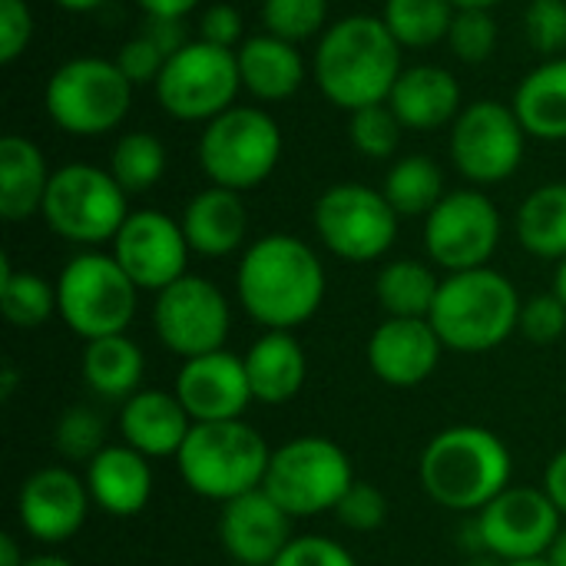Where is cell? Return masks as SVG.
<instances>
[{"label":"cell","instance_id":"74e56055","mask_svg":"<svg viewBox=\"0 0 566 566\" xmlns=\"http://www.w3.org/2000/svg\"><path fill=\"white\" fill-rule=\"evenodd\" d=\"M401 119L395 116V109L388 103H375L365 109L352 113L348 133H352V146L368 156V159H388L395 156L398 143H401Z\"/></svg>","mask_w":566,"mask_h":566},{"label":"cell","instance_id":"5b68a950","mask_svg":"<svg viewBox=\"0 0 566 566\" xmlns=\"http://www.w3.org/2000/svg\"><path fill=\"white\" fill-rule=\"evenodd\" d=\"M269 461H272V448L242 418L192 424L186 444L176 454V468L186 488L219 504L259 491L265 484Z\"/></svg>","mask_w":566,"mask_h":566},{"label":"cell","instance_id":"681fc988","mask_svg":"<svg viewBox=\"0 0 566 566\" xmlns=\"http://www.w3.org/2000/svg\"><path fill=\"white\" fill-rule=\"evenodd\" d=\"M544 491H547V497L557 504V511L566 517V451H560L557 458H551V464L544 471Z\"/></svg>","mask_w":566,"mask_h":566},{"label":"cell","instance_id":"484cf974","mask_svg":"<svg viewBox=\"0 0 566 566\" xmlns=\"http://www.w3.org/2000/svg\"><path fill=\"white\" fill-rule=\"evenodd\" d=\"M245 375L252 385V398L262 405H289L308 375L305 348L292 332H265L252 342V348L242 355Z\"/></svg>","mask_w":566,"mask_h":566},{"label":"cell","instance_id":"8992f818","mask_svg":"<svg viewBox=\"0 0 566 566\" xmlns=\"http://www.w3.org/2000/svg\"><path fill=\"white\" fill-rule=\"evenodd\" d=\"M136 282L113 255L80 252L56 279V312L86 342L126 335L136 315Z\"/></svg>","mask_w":566,"mask_h":566},{"label":"cell","instance_id":"816d5d0a","mask_svg":"<svg viewBox=\"0 0 566 566\" xmlns=\"http://www.w3.org/2000/svg\"><path fill=\"white\" fill-rule=\"evenodd\" d=\"M27 564V557L20 554V544L10 537V534H3L0 537V566H23Z\"/></svg>","mask_w":566,"mask_h":566},{"label":"cell","instance_id":"7a4b0ae2","mask_svg":"<svg viewBox=\"0 0 566 566\" xmlns=\"http://www.w3.org/2000/svg\"><path fill=\"white\" fill-rule=\"evenodd\" d=\"M401 43L381 17L352 13L332 23L315 50V80L338 109H365L388 103L401 76Z\"/></svg>","mask_w":566,"mask_h":566},{"label":"cell","instance_id":"cb8c5ba5","mask_svg":"<svg viewBox=\"0 0 566 566\" xmlns=\"http://www.w3.org/2000/svg\"><path fill=\"white\" fill-rule=\"evenodd\" d=\"M388 106L395 109L405 129L431 133L461 116V86L444 66H411L398 76Z\"/></svg>","mask_w":566,"mask_h":566},{"label":"cell","instance_id":"ac0fdd59","mask_svg":"<svg viewBox=\"0 0 566 566\" xmlns=\"http://www.w3.org/2000/svg\"><path fill=\"white\" fill-rule=\"evenodd\" d=\"M90 488L70 468H40L20 484V527L40 544H66L80 534L90 511Z\"/></svg>","mask_w":566,"mask_h":566},{"label":"cell","instance_id":"bcb514c9","mask_svg":"<svg viewBox=\"0 0 566 566\" xmlns=\"http://www.w3.org/2000/svg\"><path fill=\"white\" fill-rule=\"evenodd\" d=\"M33 36V13L27 0H0V63H13Z\"/></svg>","mask_w":566,"mask_h":566},{"label":"cell","instance_id":"44dd1931","mask_svg":"<svg viewBox=\"0 0 566 566\" xmlns=\"http://www.w3.org/2000/svg\"><path fill=\"white\" fill-rule=\"evenodd\" d=\"M444 342L431 318H385L368 338V365L391 388H418L441 361Z\"/></svg>","mask_w":566,"mask_h":566},{"label":"cell","instance_id":"277c9868","mask_svg":"<svg viewBox=\"0 0 566 566\" xmlns=\"http://www.w3.org/2000/svg\"><path fill=\"white\" fill-rule=\"evenodd\" d=\"M521 295L514 282L494 269L451 272L434 298L431 325L444 348L478 355L504 345L521 322Z\"/></svg>","mask_w":566,"mask_h":566},{"label":"cell","instance_id":"c3c4849f","mask_svg":"<svg viewBox=\"0 0 566 566\" xmlns=\"http://www.w3.org/2000/svg\"><path fill=\"white\" fill-rule=\"evenodd\" d=\"M139 33L149 36V40L166 53V60L176 56V53L189 43L186 27H182V20H176V17H146V23H143Z\"/></svg>","mask_w":566,"mask_h":566},{"label":"cell","instance_id":"6da1fadb","mask_svg":"<svg viewBox=\"0 0 566 566\" xmlns=\"http://www.w3.org/2000/svg\"><path fill=\"white\" fill-rule=\"evenodd\" d=\"M235 292L252 322L269 332H292L322 308L325 269L308 242L272 232L245 249Z\"/></svg>","mask_w":566,"mask_h":566},{"label":"cell","instance_id":"680465c9","mask_svg":"<svg viewBox=\"0 0 566 566\" xmlns=\"http://www.w3.org/2000/svg\"><path fill=\"white\" fill-rule=\"evenodd\" d=\"M13 388H17V371L7 365V368H3V391H0V395H3V398H10V395H13Z\"/></svg>","mask_w":566,"mask_h":566},{"label":"cell","instance_id":"ee69618b","mask_svg":"<svg viewBox=\"0 0 566 566\" xmlns=\"http://www.w3.org/2000/svg\"><path fill=\"white\" fill-rule=\"evenodd\" d=\"M116 66L123 70V76L133 83V86H143V83H156L163 66H166V53L143 33H136L133 40H126L116 53Z\"/></svg>","mask_w":566,"mask_h":566},{"label":"cell","instance_id":"9f6ffc18","mask_svg":"<svg viewBox=\"0 0 566 566\" xmlns=\"http://www.w3.org/2000/svg\"><path fill=\"white\" fill-rule=\"evenodd\" d=\"M458 10H491V7H497V3H504V0H451Z\"/></svg>","mask_w":566,"mask_h":566},{"label":"cell","instance_id":"d4e9b609","mask_svg":"<svg viewBox=\"0 0 566 566\" xmlns=\"http://www.w3.org/2000/svg\"><path fill=\"white\" fill-rule=\"evenodd\" d=\"M179 222H182L189 249L206 259L232 255L245 242V229H249L242 192H232L222 186H209L196 192Z\"/></svg>","mask_w":566,"mask_h":566},{"label":"cell","instance_id":"4316f807","mask_svg":"<svg viewBox=\"0 0 566 566\" xmlns=\"http://www.w3.org/2000/svg\"><path fill=\"white\" fill-rule=\"evenodd\" d=\"M239 56V73H242V86L265 103H279L298 93V86L305 83V63L302 53L295 50V43L272 36V33H259L242 40V46L235 50Z\"/></svg>","mask_w":566,"mask_h":566},{"label":"cell","instance_id":"f6af8a7d","mask_svg":"<svg viewBox=\"0 0 566 566\" xmlns=\"http://www.w3.org/2000/svg\"><path fill=\"white\" fill-rule=\"evenodd\" d=\"M272 566H358L355 557L332 537H295Z\"/></svg>","mask_w":566,"mask_h":566},{"label":"cell","instance_id":"d6986e66","mask_svg":"<svg viewBox=\"0 0 566 566\" xmlns=\"http://www.w3.org/2000/svg\"><path fill=\"white\" fill-rule=\"evenodd\" d=\"M172 395L182 401L192 424L239 421L255 401L245 375V361L226 348L182 361Z\"/></svg>","mask_w":566,"mask_h":566},{"label":"cell","instance_id":"4fadbf2b","mask_svg":"<svg viewBox=\"0 0 566 566\" xmlns=\"http://www.w3.org/2000/svg\"><path fill=\"white\" fill-rule=\"evenodd\" d=\"M527 129L514 106L497 99H478L451 126V159L458 172L478 186L504 182L524 159Z\"/></svg>","mask_w":566,"mask_h":566},{"label":"cell","instance_id":"db71d44e","mask_svg":"<svg viewBox=\"0 0 566 566\" xmlns=\"http://www.w3.org/2000/svg\"><path fill=\"white\" fill-rule=\"evenodd\" d=\"M53 3H60L63 10H73V13H90V10L103 7L106 0H53Z\"/></svg>","mask_w":566,"mask_h":566},{"label":"cell","instance_id":"603a6c76","mask_svg":"<svg viewBox=\"0 0 566 566\" xmlns=\"http://www.w3.org/2000/svg\"><path fill=\"white\" fill-rule=\"evenodd\" d=\"M86 488L96 507L113 517H136L153 497V468L149 458L129 444H106L86 464Z\"/></svg>","mask_w":566,"mask_h":566},{"label":"cell","instance_id":"d590c367","mask_svg":"<svg viewBox=\"0 0 566 566\" xmlns=\"http://www.w3.org/2000/svg\"><path fill=\"white\" fill-rule=\"evenodd\" d=\"M109 172H113V179L126 189V196L146 192V189H153V186L163 179V172H166V146L159 143V136L143 133V129L123 133V136L116 139V146H113Z\"/></svg>","mask_w":566,"mask_h":566},{"label":"cell","instance_id":"30bf717a","mask_svg":"<svg viewBox=\"0 0 566 566\" xmlns=\"http://www.w3.org/2000/svg\"><path fill=\"white\" fill-rule=\"evenodd\" d=\"M352 484H355V471L345 448H338L328 438L305 434L272 451L262 488L292 517H315L335 511L338 501L352 491Z\"/></svg>","mask_w":566,"mask_h":566},{"label":"cell","instance_id":"b9f144b4","mask_svg":"<svg viewBox=\"0 0 566 566\" xmlns=\"http://www.w3.org/2000/svg\"><path fill=\"white\" fill-rule=\"evenodd\" d=\"M338 517L342 527L355 531V534H371L388 521V497L365 481H355L352 491L338 501V507L332 511Z\"/></svg>","mask_w":566,"mask_h":566},{"label":"cell","instance_id":"9a60e30c","mask_svg":"<svg viewBox=\"0 0 566 566\" xmlns=\"http://www.w3.org/2000/svg\"><path fill=\"white\" fill-rule=\"evenodd\" d=\"M501 242V212L478 189L448 192L424 219V249L448 272L484 269Z\"/></svg>","mask_w":566,"mask_h":566},{"label":"cell","instance_id":"91938a15","mask_svg":"<svg viewBox=\"0 0 566 566\" xmlns=\"http://www.w3.org/2000/svg\"><path fill=\"white\" fill-rule=\"evenodd\" d=\"M507 560H501V557H494V554H484V557H474L471 566H504Z\"/></svg>","mask_w":566,"mask_h":566},{"label":"cell","instance_id":"e575fe53","mask_svg":"<svg viewBox=\"0 0 566 566\" xmlns=\"http://www.w3.org/2000/svg\"><path fill=\"white\" fill-rule=\"evenodd\" d=\"M0 308L17 328H40L56 312V289L36 272H13L10 259H0Z\"/></svg>","mask_w":566,"mask_h":566},{"label":"cell","instance_id":"94428289","mask_svg":"<svg viewBox=\"0 0 566 566\" xmlns=\"http://www.w3.org/2000/svg\"><path fill=\"white\" fill-rule=\"evenodd\" d=\"M504 566H551V560L547 557H534V560H511V564Z\"/></svg>","mask_w":566,"mask_h":566},{"label":"cell","instance_id":"7dc6e473","mask_svg":"<svg viewBox=\"0 0 566 566\" xmlns=\"http://www.w3.org/2000/svg\"><path fill=\"white\" fill-rule=\"evenodd\" d=\"M242 13L232 7V3H212L202 17H199V40L212 43V46H226V50H235L242 46Z\"/></svg>","mask_w":566,"mask_h":566},{"label":"cell","instance_id":"6f0895ef","mask_svg":"<svg viewBox=\"0 0 566 566\" xmlns=\"http://www.w3.org/2000/svg\"><path fill=\"white\" fill-rule=\"evenodd\" d=\"M554 295H557V298L566 305V259H560V265H557V275H554Z\"/></svg>","mask_w":566,"mask_h":566},{"label":"cell","instance_id":"f35d334b","mask_svg":"<svg viewBox=\"0 0 566 566\" xmlns=\"http://www.w3.org/2000/svg\"><path fill=\"white\" fill-rule=\"evenodd\" d=\"M328 0H265L262 23L265 33L282 36L289 43H302L325 27Z\"/></svg>","mask_w":566,"mask_h":566},{"label":"cell","instance_id":"8d00e7d4","mask_svg":"<svg viewBox=\"0 0 566 566\" xmlns=\"http://www.w3.org/2000/svg\"><path fill=\"white\" fill-rule=\"evenodd\" d=\"M53 444L66 461L90 464L106 448V421L99 418V411H93L86 405L66 408L63 418L56 421Z\"/></svg>","mask_w":566,"mask_h":566},{"label":"cell","instance_id":"836d02e7","mask_svg":"<svg viewBox=\"0 0 566 566\" xmlns=\"http://www.w3.org/2000/svg\"><path fill=\"white\" fill-rule=\"evenodd\" d=\"M454 10L451 0H385L381 20L401 46L424 50L451 33Z\"/></svg>","mask_w":566,"mask_h":566},{"label":"cell","instance_id":"52a82bcc","mask_svg":"<svg viewBox=\"0 0 566 566\" xmlns=\"http://www.w3.org/2000/svg\"><path fill=\"white\" fill-rule=\"evenodd\" d=\"M282 156V129L259 106H232L199 136V166L212 186L245 192L262 186Z\"/></svg>","mask_w":566,"mask_h":566},{"label":"cell","instance_id":"ba28073f","mask_svg":"<svg viewBox=\"0 0 566 566\" xmlns=\"http://www.w3.org/2000/svg\"><path fill=\"white\" fill-rule=\"evenodd\" d=\"M50 119L70 136H103L116 129L133 106V83L116 60L76 56L66 60L43 90Z\"/></svg>","mask_w":566,"mask_h":566},{"label":"cell","instance_id":"f907efd6","mask_svg":"<svg viewBox=\"0 0 566 566\" xmlns=\"http://www.w3.org/2000/svg\"><path fill=\"white\" fill-rule=\"evenodd\" d=\"M136 3L146 17H176V20H186V13L199 7V0H136Z\"/></svg>","mask_w":566,"mask_h":566},{"label":"cell","instance_id":"5bb4252c","mask_svg":"<svg viewBox=\"0 0 566 566\" xmlns=\"http://www.w3.org/2000/svg\"><path fill=\"white\" fill-rule=\"evenodd\" d=\"M232 312L226 295L202 275H182L169 289L156 292L153 328L156 338L182 361L222 352L229 338Z\"/></svg>","mask_w":566,"mask_h":566},{"label":"cell","instance_id":"3957f363","mask_svg":"<svg viewBox=\"0 0 566 566\" xmlns=\"http://www.w3.org/2000/svg\"><path fill=\"white\" fill-rule=\"evenodd\" d=\"M511 451L481 424H454L438 431L421 451L418 478L424 494L458 514L484 511L511 488Z\"/></svg>","mask_w":566,"mask_h":566},{"label":"cell","instance_id":"f1b7e54d","mask_svg":"<svg viewBox=\"0 0 566 566\" xmlns=\"http://www.w3.org/2000/svg\"><path fill=\"white\" fill-rule=\"evenodd\" d=\"M514 113L524 123L527 136L564 143L566 139V56H554L531 70L517 93Z\"/></svg>","mask_w":566,"mask_h":566},{"label":"cell","instance_id":"60d3db41","mask_svg":"<svg viewBox=\"0 0 566 566\" xmlns=\"http://www.w3.org/2000/svg\"><path fill=\"white\" fill-rule=\"evenodd\" d=\"M524 33L531 46L544 56H560L566 50V0H531L524 10Z\"/></svg>","mask_w":566,"mask_h":566},{"label":"cell","instance_id":"f5cc1de1","mask_svg":"<svg viewBox=\"0 0 566 566\" xmlns=\"http://www.w3.org/2000/svg\"><path fill=\"white\" fill-rule=\"evenodd\" d=\"M547 560H551V566H566V527L557 534V541L551 544Z\"/></svg>","mask_w":566,"mask_h":566},{"label":"cell","instance_id":"7c38bea8","mask_svg":"<svg viewBox=\"0 0 566 566\" xmlns=\"http://www.w3.org/2000/svg\"><path fill=\"white\" fill-rule=\"evenodd\" d=\"M398 212L385 192L361 182H338L315 202L312 222L322 245L345 262H375L398 239Z\"/></svg>","mask_w":566,"mask_h":566},{"label":"cell","instance_id":"ffe728a7","mask_svg":"<svg viewBox=\"0 0 566 566\" xmlns=\"http://www.w3.org/2000/svg\"><path fill=\"white\" fill-rule=\"evenodd\" d=\"M292 514L265 491H249L222 507L219 541L226 554L242 566H272L292 537Z\"/></svg>","mask_w":566,"mask_h":566},{"label":"cell","instance_id":"ab89813d","mask_svg":"<svg viewBox=\"0 0 566 566\" xmlns=\"http://www.w3.org/2000/svg\"><path fill=\"white\" fill-rule=\"evenodd\" d=\"M448 40L454 56H461L464 63H484L497 46V20L491 17V10H458Z\"/></svg>","mask_w":566,"mask_h":566},{"label":"cell","instance_id":"7bdbcfd3","mask_svg":"<svg viewBox=\"0 0 566 566\" xmlns=\"http://www.w3.org/2000/svg\"><path fill=\"white\" fill-rule=\"evenodd\" d=\"M517 332L537 345H551L557 342L566 332V305L554 295V292H544V295H534L531 302L521 305V322H517Z\"/></svg>","mask_w":566,"mask_h":566},{"label":"cell","instance_id":"2e32d148","mask_svg":"<svg viewBox=\"0 0 566 566\" xmlns=\"http://www.w3.org/2000/svg\"><path fill=\"white\" fill-rule=\"evenodd\" d=\"M560 511L541 488H507L501 491L484 511H478V534L484 554L501 560H534L547 557L551 544L557 541Z\"/></svg>","mask_w":566,"mask_h":566},{"label":"cell","instance_id":"4dcf8cb0","mask_svg":"<svg viewBox=\"0 0 566 566\" xmlns=\"http://www.w3.org/2000/svg\"><path fill=\"white\" fill-rule=\"evenodd\" d=\"M517 239L537 259H566V182H547L521 202Z\"/></svg>","mask_w":566,"mask_h":566},{"label":"cell","instance_id":"11a10c76","mask_svg":"<svg viewBox=\"0 0 566 566\" xmlns=\"http://www.w3.org/2000/svg\"><path fill=\"white\" fill-rule=\"evenodd\" d=\"M23 566H73L66 557H60V554H40V557H27V564Z\"/></svg>","mask_w":566,"mask_h":566},{"label":"cell","instance_id":"d6a6232c","mask_svg":"<svg viewBox=\"0 0 566 566\" xmlns=\"http://www.w3.org/2000/svg\"><path fill=\"white\" fill-rule=\"evenodd\" d=\"M385 199L398 216H431L434 206L448 196L444 172L428 156H405L385 176Z\"/></svg>","mask_w":566,"mask_h":566},{"label":"cell","instance_id":"f546056e","mask_svg":"<svg viewBox=\"0 0 566 566\" xmlns=\"http://www.w3.org/2000/svg\"><path fill=\"white\" fill-rule=\"evenodd\" d=\"M143 371H146V358L133 338L109 335V338L86 342L83 378H86L90 391H96L99 398H109V401L133 398L139 391Z\"/></svg>","mask_w":566,"mask_h":566},{"label":"cell","instance_id":"83f0119b","mask_svg":"<svg viewBox=\"0 0 566 566\" xmlns=\"http://www.w3.org/2000/svg\"><path fill=\"white\" fill-rule=\"evenodd\" d=\"M50 169L36 143L7 133L0 139V216L7 222H23L43 209L50 186Z\"/></svg>","mask_w":566,"mask_h":566},{"label":"cell","instance_id":"9c48e42d","mask_svg":"<svg viewBox=\"0 0 566 566\" xmlns=\"http://www.w3.org/2000/svg\"><path fill=\"white\" fill-rule=\"evenodd\" d=\"M40 216L50 232L73 245H103L116 239L129 216L126 189L99 166L70 163L50 176Z\"/></svg>","mask_w":566,"mask_h":566},{"label":"cell","instance_id":"1f68e13d","mask_svg":"<svg viewBox=\"0 0 566 566\" xmlns=\"http://www.w3.org/2000/svg\"><path fill=\"white\" fill-rule=\"evenodd\" d=\"M438 289H441V282L418 259L388 262L375 282L378 302L388 312V318H431Z\"/></svg>","mask_w":566,"mask_h":566},{"label":"cell","instance_id":"7402d4cb","mask_svg":"<svg viewBox=\"0 0 566 566\" xmlns=\"http://www.w3.org/2000/svg\"><path fill=\"white\" fill-rule=\"evenodd\" d=\"M192 431V418L169 391H136L119 408L123 444L143 458H176Z\"/></svg>","mask_w":566,"mask_h":566},{"label":"cell","instance_id":"8fae6325","mask_svg":"<svg viewBox=\"0 0 566 566\" xmlns=\"http://www.w3.org/2000/svg\"><path fill=\"white\" fill-rule=\"evenodd\" d=\"M242 90L235 50L212 46L206 40H189L176 56L166 60L156 96L159 106L186 123H209L235 106Z\"/></svg>","mask_w":566,"mask_h":566},{"label":"cell","instance_id":"e0dca14e","mask_svg":"<svg viewBox=\"0 0 566 566\" xmlns=\"http://www.w3.org/2000/svg\"><path fill=\"white\" fill-rule=\"evenodd\" d=\"M113 259L136 282V289L163 292L186 275L189 242L182 222L156 209L129 212L113 239Z\"/></svg>","mask_w":566,"mask_h":566}]
</instances>
